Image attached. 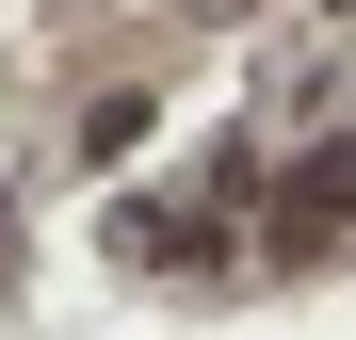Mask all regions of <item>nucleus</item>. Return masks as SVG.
<instances>
[{
  "instance_id": "1",
  "label": "nucleus",
  "mask_w": 356,
  "mask_h": 340,
  "mask_svg": "<svg viewBox=\"0 0 356 340\" xmlns=\"http://www.w3.org/2000/svg\"><path fill=\"white\" fill-rule=\"evenodd\" d=\"M291 211H356V146H324L308 179H291Z\"/></svg>"
}]
</instances>
